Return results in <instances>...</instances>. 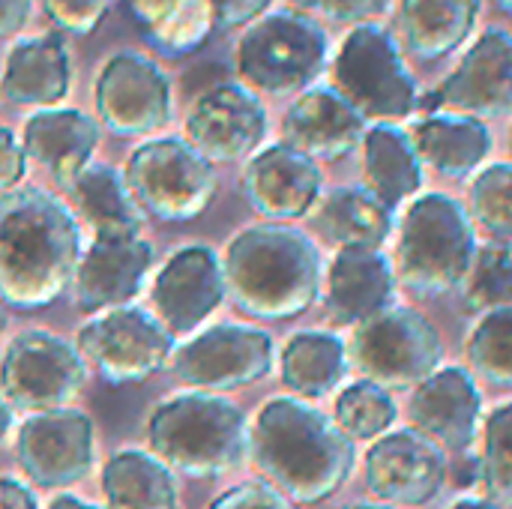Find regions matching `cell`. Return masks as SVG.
Segmentation results:
<instances>
[{
	"label": "cell",
	"instance_id": "obj_1",
	"mask_svg": "<svg viewBox=\"0 0 512 509\" xmlns=\"http://www.w3.org/2000/svg\"><path fill=\"white\" fill-rule=\"evenodd\" d=\"M258 471L291 504L333 498L354 471V441L303 399L267 402L249 435Z\"/></svg>",
	"mask_w": 512,
	"mask_h": 509
},
{
	"label": "cell",
	"instance_id": "obj_2",
	"mask_svg": "<svg viewBox=\"0 0 512 509\" xmlns=\"http://www.w3.org/2000/svg\"><path fill=\"white\" fill-rule=\"evenodd\" d=\"M72 213L36 186L0 192V297L18 309L54 303L78 267Z\"/></svg>",
	"mask_w": 512,
	"mask_h": 509
},
{
	"label": "cell",
	"instance_id": "obj_3",
	"mask_svg": "<svg viewBox=\"0 0 512 509\" xmlns=\"http://www.w3.org/2000/svg\"><path fill=\"white\" fill-rule=\"evenodd\" d=\"M225 288L234 303L261 321L303 315L321 291V252L297 228L267 222L246 228L228 246Z\"/></svg>",
	"mask_w": 512,
	"mask_h": 509
},
{
	"label": "cell",
	"instance_id": "obj_4",
	"mask_svg": "<svg viewBox=\"0 0 512 509\" xmlns=\"http://www.w3.org/2000/svg\"><path fill=\"white\" fill-rule=\"evenodd\" d=\"M477 258V234L468 210L444 195L426 192L402 216L396 237V282L420 300L456 291Z\"/></svg>",
	"mask_w": 512,
	"mask_h": 509
},
{
	"label": "cell",
	"instance_id": "obj_5",
	"mask_svg": "<svg viewBox=\"0 0 512 509\" xmlns=\"http://www.w3.org/2000/svg\"><path fill=\"white\" fill-rule=\"evenodd\" d=\"M147 438L162 465L198 480L234 471L249 450L243 411L213 393H186L162 402L147 423Z\"/></svg>",
	"mask_w": 512,
	"mask_h": 509
},
{
	"label": "cell",
	"instance_id": "obj_6",
	"mask_svg": "<svg viewBox=\"0 0 512 509\" xmlns=\"http://www.w3.org/2000/svg\"><path fill=\"white\" fill-rule=\"evenodd\" d=\"M333 57L324 24L297 12L273 9L243 27L234 42V72L258 96H291L315 87Z\"/></svg>",
	"mask_w": 512,
	"mask_h": 509
},
{
	"label": "cell",
	"instance_id": "obj_7",
	"mask_svg": "<svg viewBox=\"0 0 512 509\" xmlns=\"http://www.w3.org/2000/svg\"><path fill=\"white\" fill-rule=\"evenodd\" d=\"M330 87L366 123H399L423 99L399 39L381 24H360L345 33L330 57Z\"/></svg>",
	"mask_w": 512,
	"mask_h": 509
},
{
	"label": "cell",
	"instance_id": "obj_8",
	"mask_svg": "<svg viewBox=\"0 0 512 509\" xmlns=\"http://www.w3.org/2000/svg\"><path fill=\"white\" fill-rule=\"evenodd\" d=\"M126 186L138 207L159 222H189L216 195V168L186 138H150L129 153Z\"/></svg>",
	"mask_w": 512,
	"mask_h": 509
},
{
	"label": "cell",
	"instance_id": "obj_9",
	"mask_svg": "<svg viewBox=\"0 0 512 509\" xmlns=\"http://www.w3.org/2000/svg\"><path fill=\"white\" fill-rule=\"evenodd\" d=\"M351 357L366 381L384 390H405L420 387L441 369L444 342L429 318L390 306L354 327Z\"/></svg>",
	"mask_w": 512,
	"mask_h": 509
},
{
	"label": "cell",
	"instance_id": "obj_10",
	"mask_svg": "<svg viewBox=\"0 0 512 509\" xmlns=\"http://www.w3.org/2000/svg\"><path fill=\"white\" fill-rule=\"evenodd\" d=\"M93 102L102 126L114 135H153L174 117V84L150 54L123 48L102 63Z\"/></svg>",
	"mask_w": 512,
	"mask_h": 509
},
{
	"label": "cell",
	"instance_id": "obj_11",
	"mask_svg": "<svg viewBox=\"0 0 512 509\" xmlns=\"http://www.w3.org/2000/svg\"><path fill=\"white\" fill-rule=\"evenodd\" d=\"M420 108L429 114H465L474 120H495L512 114V33L486 27L438 87H432Z\"/></svg>",
	"mask_w": 512,
	"mask_h": 509
},
{
	"label": "cell",
	"instance_id": "obj_12",
	"mask_svg": "<svg viewBox=\"0 0 512 509\" xmlns=\"http://www.w3.org/2000/svg\"><path fill=\"white\" fill-rule=\"evenodd\" d=\"M84 384L81 354L45 330H27L12 339L0 363V390L9 405L24 411H63Z\"/></svg>",
	"mask_w": 512,
	"mask_h": 509
},
{
	"label": "cell",
	"instance_id": "obj_13",
	"mask_svg": "<svg viewBox=\"0 0 512 509\" xmlns=\"http://www.w3.org/2000/svg\"><path fill=\"white\" fill-rule=\"evenodd\" d=\"M171 333L141 309H111L78 333V354L111 384H138L156 375L171 354Z\"/></svg>",
	"mask_w": 512,
	"mask_h": 509
},
{
	"label": "cell",
	"instance_id": "obj_14",
	"mask_svg": "<svg viewBox=\"0 0 512 509\" xmlns=\"http://www.w3.org/2000/svg\"><path fill=\"white\" fill-rule=\"evenodd\" d=\"M267 108L258 93L240 81L204 90L189 114L183 135L207 162H240L255 156L267 135Z\"/></svg>",
	"mask_w": 512,
	"mask_h": 509
},
{
	"label": "cell",
	"instance_id": "obj_15",
	"mask_svg": "<svg viewBox=\"0 0 512 509\" xmlns=\"http://www.w3.org/2000/svg\"><path fill=\"white\" fill-rule=\"evenodd\" d=\"M273 369V339L255 327L225 324L183 345L174 375L201 390H234L261 381Z\"/></svg>",
	"mask_w": 512,
	"mask_h": 509
},
{
	"label": "cell",
	"instance_id": "obj_16",
	"mask_svg": "<svg viewBox=\"0 0 512 509\" xmlns=\"http://www.w3.org/2000/svg\"><path fill=\"white\" fill-rule=\"evenodd\" d=\"M444 483V450L414 429L387 432L366 453V486L390 507L429 504Z\"/></svg>",
	"mask_w": 512,
	"mask_h": 509
},
{
	"label": "cell",
	"instance_id": "obj_17",
	"mask_svg": "<svg viewBox=\"0 0 512 509\" xmlns=\"http://www.w3.org/2000/svg\"><path fill=\"white\" fill-rule=\"evenodd\" d=\"M18 462L24 474L45 489L81 480L93 465L90 420L66 408L30 417L18 432Z\"/></svg>",
	"mask_w": 512,
	"mask_h": 509
},
{
	"label": "cell",
	"instance_id": "obj_18",
	"mask_svg": "<svg viewBox=\"0 0 512 509\" xmlns=\"http://www.w3.org/2000/svg\"><path fill=\"white\" fill-rule=\"evenodd\" d=\"M240 186L249 207L264 219H297L318 204L324 174L300 150L273 144L249 159Z\"/></svg>",
	"mask_w": 512,
	"mask_h": 509
},
{
	"label": "cell",
	"instance_id": "obj_19",
	"mask_svg": "<svg viewBox=\"0 0 512 509\" xmlns=\"http://www.w3.org/2000/svg\"><path fill=\"white\" fill-rule=\"evenodd\" d=\"M72 48L60 30L15 39L3 60L0 96L21 108H57L72 90Z\"/></svg>",
	"mask_w": 512,
	"mask_h": 509
},
{
	"label": "cell",
	"instance_id": "obj_20",
	"mask_svg": "<svg viewBox=\"0 0 512 509\" xmlns=\"http://www.w3.org/2000/svg\"><path fill=\"white\" fill-rule=\"evenodd\" d=\"M369 123L330 87L315 84L303 90L282 117V144L300 150L315 162H333L363 144Z\"/></svg>",
	"mask_w": 512,
	"mask_h": 509
},
{
	"label": "cell",
	"instance_id": "obj_21",
	"mask_svg": "<svg viewBox=\"0 0 512 509\" xmlns=\"http://www.w3.org/2000/svg\"><path fill=\"white\" fill-rule=\"evenodd\" d=\"M483 396L468 369L441 366L411 396V423L441 450L462 453L474 444Z\"/></svg>",
	"mask_w": 512,
	"mask_h": 509
},
{
	"label": "cell",
	"instance_id": "obj_22",
	"mask_svg": "<svg viewBox=\"0 0 512 509\" xmlns=\"http://www.w3.org/2000/svg\"><path fill=\"white\" fill-rule=\"evenodd\" d=\"M225 291V270L216 255L204 246L183 249L162 267L153 285L159 324L171 336L189 333L222 303Z\"/></svg>",
	"mask_w": 512,
	"mask_h": 509
},
{
	"label": "cell",
	"instance_id": "obj_23",
	"mask_svg": "<svg viewBox=\"0 0 512 509\" xmlns=\"http://www.w3.org/2000/svg\"><path fill=\"white\" fill-rule=\"evenodd\" d=\"M153 264L147 240H96L75 267V303L84 312L120 309L141 288Z\"/></svg>",
	"mask_w": 512,
	"mask_h": 509
},
{
	"label": "cell",
	"instance_id": "obj_24",
	"mask_svg": "<svg viewBox=\"0 0 512 509\" xmlns=\"http://www.w3.org/2000/svg\"><path fill=\"white\" fill-rule=\"evenodd\" d=\"M102 126L78 108H42L24 120L21 147L66 189L90 165Z\"/></svg>",
	"mask_w": 512,
	"mask_h": 509
},
{
	"label": "cell",
	"instance_id": "obj_25",
	"mask_svg": "<svg viewBox=\"0 0 512 509\" xmlns=\"http://www.w3.org/2000/svg\"><path fill=\"white\" fill-rule=\"evenodd\" d=\"M396 285V270L381 249H339L327 273V315L357 327L396 306Z\"/></svg>",
	"mask_w": 512,
	"mask_h": 509
},
{
	"label": "cell",
	"instance_id": "obj_26",
	"mask_svg": "<svg viewBox=\"0 0 512 509\" xmlns=\"http://www.w3.org/2000/svg\"><path fill=\"white\" fill-rule=\"evenodd\" d=\"M483 0H399V45L417 60H444L474 39Z\"/></svg>",
	"mask_w": 512,
	"mask_h": 509
},
{
	"label": "cell",
	"instance_id": "obj_27",
	"mask_svg": "<svg viewBox=\"0 0 512 509\" xmlns=\"http://www.w3.org/2000/svg\"><path fill=\"white\" fill-rule=\"evenodd\" d=\"M411 138L420 153V162L453 180L480 171L495 144L492 129L483 120L465 114H447V111L426 114L411 132Z\"/></svg>",
	"mask_w": 512,
	"mask_h": 509
},
{
	"label": "cell",
	"instance_id": "obj_28",
	"mask_svg": "<svg viewBox=\"0 0 512 509\" xmlns=\"http://www.w3.org/2000/svg\"><path fill=\"white\" fill-rule=\"evenodd\" d=\"M363 189L396 210L423 186V162L414 138L396 123H375L363 135Z\"/></svg>",
	"mask_w": 512,
	"mask_h": 509
},
{
	"label": "cell",
	"instance_id": "obj_29",
	"mask_svg": "<svg viewBox=\"0 0 512 509\" xmlns=\"http://www.w3.org/2000/svg\"><path fill=\"white\" fill-rule=\"evenodd\" d=\"M72 204L90 222L96 240H132L144 222V210L132 198L126 177L111 165H87L69 186Z\"/></svg>",
	"mask_w": 512,
	"mask_h": 509
},
{
	"label": "cell",
	"instance_id": "obj_30",
	"mask_svg": "<svg viewBox=\"0 0 512 509\" xmlns=\"http://www.w3.org/2000/svg\"><path fill=\"white\" fill-rule=\"evenodd\" d=\"M147 42L165 57L195 54L216 30L207 0H126Z\"/></svg>",
	"mask_w": 512,
	"mask_h": 509
},
{
	"label": "cell",
	"instance_id": "obj_31",
	"mask_svg": "<svg viewBox=\"0 0 512 509\" xmlns=\"http://www.w3.org/2000/svg\"><path fill=\"white\" fill-rule=\"evenodd\" d=\"M318 225L339 249H381L393 231V210L363 186H342L321 201Z\"/></svg>",
	"mask_w": 512,
	"mask_h": 509
},
{
	"label": "cell",
	"instance_id": "obj_32",
	"mask_svg": "<svg viewBox=\"0 0 512 509\" xmlns=\"http://www.w3.org/2000/svg\"><path fill=\"white\" fill-rule=\"evenodd\" d=\"M348 372V351L345 342L333 333H297L285 354H282V378L285 384L306 396L321 399L333 393Z\"/></svg>",
	"mask_w": 512,
	"mask_h": 509
},
{
	"label": "cell",
	"instance_id": "obj_33",
	"mask_svg": "<svg viewBox=\"0 0 512 509\" xmlns=\"http://www.w3.org/2000/svg\"><path fill=\"white\" fill-rule=\"evenodd\" d=\"M108 509H177L168 465L144 453H120L102 471Z\"/></svg>",
	"mask_w": 512,
	"mask_h": 509
},
{
	"label": "cell",
	"instance_id": "obj_34",
	"mask_svg": "<svg viewBox=\"0 0 512 509\" xmlns=\"http://www.w3.org/2000/svg\"><path fill=\"white\" fill-rule=\"evenodd\" d=\"M396 402L390 390L372 384V381H357L345 387L336 399L333 423L351 438V441H378L387 435L396 423Z\"/></svg>",
	"mask_w": 512,
	"mask_h": 509
},
{
	"label": "cell",
	"instance_id": "obj_35",
	"mask_svg": "<svg viewBox=\"0 0 512 509\" xmlns=\"http://www.w3.org/2000/svg\"><path fill=\"white\" fill-rule=\"evenodd\" d=\"M471 369L495 387H512V306L480 318L465 342Z\"/></svg>",
	"mask_w": 512,
	"mask_h": 509
},
{
	"label": "cell",
	"instance_id": "obj_36",
	"mask_svg": "<svg viewBox=\"0 0 512 509\" xmlns=\"http://www.w3.org/2000/svg\"><path fill=\"white\" fill-rule=\"evenodd\" d=\"M471 219L495 240L512 243V162H492L471 180Z\"/></svg>",
	"mask_w": 512,
	"mask_h": 509
},
{
	"label": "cell",
	"instance_id": "obj_37",
	"mask_svg": "<svg viewBox=\"0 0 512 509\" xmlns=\"http://www.w3.org/2000/svg\"><path fill=\"white\" fill-rule=\"evenodd\" d=\"M468 291V309L477 315H489L498 309L512 306V246L510 243H492L486 249H477L474 267L465 279Z\"/></svg>",
	"mask_w": 512,
	"mask_h": 509
},
{
	"label": "cell",
	"instance_id": "obj_38",
	"mask_svg": "<svg viewBox=\"0 0 512 509\" xmlns=\"http://www.w3.org/2000/svg\"><path fill=\"white\" fill-rule=\"evenodd\" d=\"M480 483L486 495L507 507L512 504V402L498 405L483 426Z\"/></svg>",
	"mask_w": 512,
	"mask_h": 509
},
{
	"label": "cell",
	"instance_id": "obj_39",
	"mask_svg": "<svg viewBox=\"0 0 512 509\" xmlns=\"http://www.w3.org/2000/svg\"><path fill=\"white\" fill-rule=\"evenodd\" d=\"M393 0H291V9L315 18L318 24H378L381 15H387Z\"/></svg>",
	"mask_w": 512,
	"mask_h": 509
},
{
	"label": "cell",
	"instance_id": "obj_40",
	"mask_svg": "<svg viewBox=\"0 0 512 509\" xmlns=\"http://www.w3.org/2000/svg\"><path fill=\"white\" fill-rule=\"evenodd\" d=\"M117 0H39L42 12L63 36L93 33Z\"/></svg>",
	"mask_w": 512,
	"mask_h": 509
},
{
	"label": "cell",
	"instance_id": "obj_41",
	"mask_svg": "<svg viewBox=\"0 0 512 509\" xmlns=\"http://www.w3.org/2000/svg\"><path fill=\"white\" fill-rule=\"evenodd\" d=\"M210 509H297L279 489L270 483H243L231 492H225Z\"/></svg>",
	"mask_w": 512,
	"mask_h": 509
},
{
	"label": "cell",
	"instance_id": "obj_42",
	"mask_svg": "<svg viewBox=\"0 0 512 509\" xmlns=\"http://www.w3.org/2000/svg\"><path fill=\"white\" fill-rule=\"evenodd\" d=\"M207 3L213 9V21L219 30H237L273 12L276 0H207Z\"/></svg>",
	"mask_w": 512,
	"mask_h": 509
},
{
	"label": "cell",
	"instance_id": "obj_43",
	"mask_svg": "<svg viewBox=\"0 0 512 509\" xmlns=\"http://www.w3.org/2000/svg\"><path fill=\"white\" fill-rule=\"evenodd\" d=\"M24 147L18 135L6 126H0V192H9L24 177Z\"/></svg>",
	"mask_w": 512,
	"mask_h": 509
},
{
	"label": "cell",
	"instance_id": "obj_44",
	"mask_svg": "<svg viewBox=\"0 0 512 509\" xmlns=\"http://www.w3.org/2000/svg\"><path fill=\"white\" fill-rule=\"evenodd\" d=\"M33 15V0H0V39L18 36Z\"/></svg>",
	"mask_w": 512,
	"mask_h": 509
},
{
	"label": "cell",
	"instance_id": "obj_45",
	"mask_svg": "<svg viewBox=\"0 0 512 509\" xmlns=\"http://www.w3.org/2000/svg\"><path fill=\"white\" fill-rule=\"evenodd\" d=\"M0 509H36V501L21 483L3 477L0 480Z\"/></svg>",
	"mask_w": 512,
	"mask_h": 509
},
{
	"label": "cell",
	"instance_id": "obj_46",
	"mask_svg": "<svg viewBox=\"0 0 512 509\" xmlns=\"http://www.w3.org/2000/svg\"><path fill=\"white\" fill-rule=\"evenodd\" d=\"M450 509H507L495 501H477V498H468V501H456Z\"/></svg>",
	"mask_w": 512,
	"mask_h": 509
},
{
	"label": "cell",
	"instance_id": "obj_47",
	"mask_svg": "<svg viewBox=\"0 0 512 509\" xmlns=\"http://www.w3.org/2000/svg\"><path fill=\"white\" fill-rule=\"evenodd\" d=\"M48 509H96L93 504H87V501H81V498H57L54 504Z\"/></svg>",
	"mask_w": 512,
	"mask_h": 509
},
{
	"label": "cell",
	"instance_id": "obj_48",
	"mask_svg": "<svg viewBox=\"0 0 512 509\" xmlns=\"http://www.w3.org/2000/svg\"><path fill=\"white\" fill-rule=\"evenodd\" d=\"M9 408H6V402L0 399V441H3V435H6V429H9Z\"/></svg>",
	"mask_w": 512,
	"mask_h": 509
},
{
	"label": "cell",
	"instance_id": "obj_49",
	"mask_svg": "<svg viewBox=\"0 0 512 509\" xmlns=\"http://www.w3.org/2000/svg\"><path fill=\"white\" fill-rule=\"evenodd\" d=\"M348 509H399V507H390V504H354V507Z\"/></svg>",
	"mask_w": 512,
	"mask_h": 509
},
{
	"label": "cell",
	"instance_id": "obj_50",
	"mask_svg": "<svg viewBox=\"0 0 512 509\" xmlns=\"http://www.w3.org/2000/svg\"><path fill=\"white\" fill-rule=\"evenodd\" d=\"M495 3H498L507 15H512V0H495Z\"/></svg>",
	"mask_w": 512,
	"mask_h": 509
},
{
	"label": "cell",
	"instance_id": "obj_51",
	"mask_svg": "<svg viewBox=\"0 0 512 509\" xmlns=\"http://www.w3.org/2000/svg\"><path fill=\"white\" fill-rule=\"evenodd\" d=\"M3 324H6V315H3V309H0V330H3Z\"/></svg>",
	"mask_w": 512,
	"mask_h": 509
},
{
	"label": "cell",
	"instance_id": "obj_52",
	"mask_svg": "<svg viewBox=\"0 0 512 509\" xmlns=\"http://www.w3.org/2000/svg\"><path fill=\"white\" fill-rule=\"evenodd\" d=\"M510 147H512V132H510Z\"/></svg>",
	"mask_w": 512,
	"mask_h": 509
}]
</instances>
